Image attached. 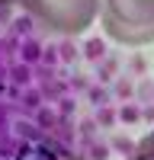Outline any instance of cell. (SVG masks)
Wrapping results in <instances>:
<instances>
[{"label": "cell", "instance_id": "1", "mask_svg": "<svg viewBox=\"0 0 154 160\" xmlns=\"http://www.w3.org/2000/svg\"><path fill=\"white\" fill-rule=\"evenodd\" d=\"M100 19L119 45L154 42V0H100Z\"/></svg>", "mask_w": 154, "mask_h": 160}, {"label": "cell", "instance_id": "2", "mask_svg": "<svg viewBox=\"0 0 154 160\" xmlns=\"http://www.w3.org/2000/svg\"><path fill=\"white\" fill-rule=\"evenodd\" d=\"M29 16L48 32L80 35L96 19L100 0H16Z\"/></svg>", "mask_w": 154, "mask_h": 160}, {"label": "cell", "instance_id": "3", "mask_svg": "<svg viewBox=\"0 0 154 160\" xmlns=\"http://www.w3.org/2000/svg\"><path fill=\"white\" fill-rule=\"evenodd\" d=\"M128 160H154V128L138 141V148L132 151V157H128Z\"/></svg>", "mask_w": 154, "mask_h": 160}, {"label": "cell", "instance_id": "4", "mask_svg": "<svg viewBox=\"0 0 154 160\" xmlns=\"http://www.w3.org/2000/svg\"><path fill=\"white\" fill-rule=\"evenodd\" d=\"M3 7H10V0H0V10H3Z\"/></svg>", "mask_w": 154, "mask_h": 160}, {"label": "cell", "instance_id": "5", "mask_svg": "<svg viewBox=\"0 0 154 160\" xmlns=\"http://www.w3.org/2000/svg\"><path fill=\"white\" fill-rule=\"evenodd\" d=\"M10 3H16V0H10Z\"/></svg>", "mask_w": 154, "mask_h": 160}]
</instances>
